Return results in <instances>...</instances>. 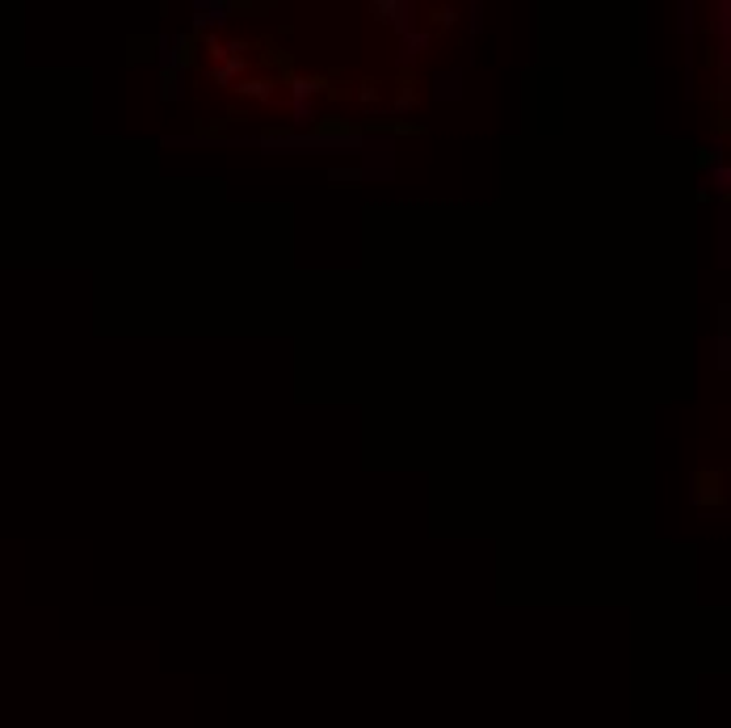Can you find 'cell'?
I'll return each mask as SVG.
<instances>
[{"mask_svg":"<svg viewBox=\"0 0 731 728\" xmlns=\"http://www.w3.org/2000/svg\"><path fill=\"white\" fill-rule=\"evenodd\" d=\"M424 42H429V34H408V38H404V64L420 55V47H424Z\"/></svg>","mask_w":731,"mask_h":728,"instance_id":"cell-7","label":"cell"},{"mask_svg":"<svg viewBox=\"0 0 731 728\" xmlns=\"http://www.w3.org/2000/svg\"><path fill=\"white\" fill-rule=\"evenodd\" d=\"M240 72H244V59H227L215 76H219V81H232V76H240Z\"/></svg>","mask_w":731,"mask_h":728,"instance_id":"cell-8","label":"cell"},{"mask_svg":"<svg viewBox=\"0 0 731 728\" xmlns=\"http://www.w3.org/2000/svg\"><path fill=\"white\" fill-rule=\"evenodd\" d=\"M194 25L202 30V25H219V21H227L223 13H232V4H194Z\"/></svg>","mask_w":731,"mask_h":728,"instance_id":"cell-3","label":"cell"},{"mask_svg":"<svg viewBox=\"0 0 731 728\" xmlns=\"http://www.w3.org/2000/svg\"><path fill=\"white\" fill-rule=\"evenodd\" d=\"M290 89H295V101H307L311 93H324V76H295Z\"/></svg>","mask_w":731,"mask_h":728,"instance_id":"cell-4","label":"cell"},{"mask_svg":"<svg viewBox=\"0 0 731 728\" xmlns=\"http://www.w3.org/2000/svg\"><path fill=\"white\" fill-rule=\"evenodd\" d=\"M164 101H177L181 97V72H172V68H164V89H160Z\"/></svg>","mask_w":731,"mask_h":728,"instance_id":"cell-5","label":"cell"},{"mask_svg":"<svg viewBox=\"0 0 731 728\" xmlns=\"http://www.w3.org/2000/svg\"><path fill=\"white\" fill-rule=\"evenodd\" d=\"M295 118H299V122H311V118H316V110H311L307 101H295Z\"/></svg>","mask_w":731,"mask_h":728,"instance_id":"cell-10","label":"cell"},{"mask_svg":"<svg viewBox=\"0 0 731 728\" xmlns=\"http://www.w3.org/2000/svg\"><path fill=\"white\" fill-rule=\"evenodd\" d=\"M412 105H416V89H412V85H404L400 101H396V110H412Z\"/></svg>","mask_w":731,"mask_h":728,"instance_id":"cell-9","label":"cell"},{"mask_svg":"<svg viewBox=\"0 0 731 728\" xmlns=\"http://www.w3.org/2000/svg\"><path fill=\"white\" fill-rule=\"evenodd\" d=\"M719 484H723L719 471H694V493H689V501H694L698 510L719 505Z\"/></svg>","mask_w":731,"mask_h":728,"instance_id":"cell-1","label":"cell"},{"mask_svg":"<svg viewBox=\"0 0 731 728\" xmlns=\"http://www.w3.org/2000/svg\"><path fill=\"white\" fill-rule=\"evenodd\" d=\"M370 13H374L379 21L396 25V30H408V13H412V4H408V0H374V4H370Z\"/></svg>","mask_w":731,"mask_h":728,"instance_id":"cell-2","label":"cell"},{"mask_svg":"<svg viewBox=\"0 0 731 728\" xmlns=\"http://www.w3.org/2000/svg\"><path fill=\"white\" fill-rule=\"evenodd\" d=\"M433 21L437 25H454V8H433Z\"/></svg>","mask_w":731,"mask_h":728,"instance_id":"cell-11","label":"cell"},{"mask_svg":"<svg viewBox=\"0 0 731 728\" xmlns=\"http://www.w3.org/2000/svg\"><path fill=\"white\" fill-rule=\"evenodd\" d=\"M236 89H240L244 97H252V101H265V97H269V81H244V85H236Z\"/></svg>","mask_w":731,"mask_h":728,"instance_id":"cell-6","label":"cell"},{"mask_svg":"<svg viewBox=\"0 0 731 728\" xmlns=\"http://www.w3.org/2000/svg\"><path fill=\"white\" fill-rule=\"evenodd\" d=\"M379 97V89H374V81H362V101H374Z\"/></svg>","mask_w":731,"mask_h":728,"instance_id":"cell-12","label":"cell"}]
</instances>
